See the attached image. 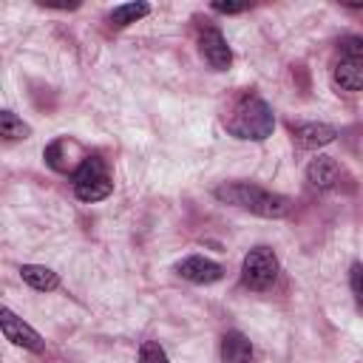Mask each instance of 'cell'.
Wrapping results in <instances>:
<instances>
[{
	"label": "cell",
	"mask_w": 363,
	"mask_h": 363,
	"mask_svg": "<svg viewBox=\"0 0 363 363\" xmlns=\"http://www.w3.org/2000/svg\"><path fill=\"white\" fill-rule=\"evenodd\" d=\"M275 128V116H272V108L258 99V96H247L235 105V111L230 113L227 119V130L235 136V139H252V142H261L272 133Z\"/></svg>",
	"instance_id": "cell-2"
},
{
	"label": "cell",
	"mask_w": 363,
	"mask_h": 363,
	"mask_svg": "<svg viewBox=\"0 0 363 363\" xmlns=\"http://www.w3.org/2000/svg\"><path fill=\"white\" fill-rule=\"evenodd\" d=\"M244 9H247V3H221V0L213 3V11H221V14H238Z\"/></svg>",
	"instance_id": "cell-19"
},
{
	"label": "cell",
	"mask_w": 363,
	"mask_h": 363,
	"mask_svg": "<svg viewBox=\"0 0 363 363\" xmlns=\"http://www.w3.org/2000/svg\"><path fill=\"white\" fill-rule=\"evenodd\" d=\"M337 176H340V167H337V162H335L332 156H318V159H312L309 167H306V179H309V184L318 187V190L332 187V184L337 182Z\"/></svg>",
	"instance_id": "cell-9"
},
{
	"label": "cell",
	"mask_w": 363,
	"mask_h": 363,
	"mask_svg": "<svg viewBox=\"0 0 363 363\" xmlns=\"http://www.w3.org/2000/svg\"><path fill=\"white\" fill-rule=\"evenodd\" d=\"M147 11H150L147 3H122V6H116V9L111 11V23H113V26H128V23L142 20Z\"/></svg>",
	"instance_id": "cell-13"
},
{
	"label": "cell",
	"mask_w": 363,
	"mask_h": 363,
	"mask_svg": "<svg viewBox=\"0 0 363 363\" xmlns=\"http://www.w3.org/2000/svg\"><path fill=\"white\" fill-rule=\"evenodd\" d=\"M221 360L224 363H252V343L241 332H227L221 337Z\"/></svg>",
	"instance_id": "cell-10"
},
{
	"label": "cell",
	"mask_w": 363,
	"mask_h": 363,
	"mask_svg": "<svg viewBox=\"0 0 363 363\" xmlns=\"http://www.w3.org/2000/svg\"><path fill=\"white\" fill-rule=\"evenodd\" d=\"M65 150H71V145H68L65 139L51 142V145L45 147V162H48L54 170H68V167H71V159H68Z\"/></svg>",
	"instance_id": "cell-15"
},
{
	"label": "cell",
	"mask_w": 363,
	"mask_h": 363,
	"mask_svg": "<svg viewBox=\"0 0 363 363\" xmlns=\"http://www.w3.org/2000/svg\"><path fill=\"white\" fill-rule=\"evenodd\" d=\"M199 51H201V57H204L216 71H224V68H230V62H233V51H230L227 40L221 37L218 28H204V31H201V37H199Z\"/></svg>",
	"instance_id": "cell-6"
},
{
	"label": "cell",
	"mask_w": 363,
	"mask_h": 363,
	"mask_svg": "<svg viewBox=\"0 0 363 363\" xmlns=\"http://www.w3.org/2000/svg\"><path fill=\"white\" fill-rule=\"evenodd\" d=\"M216 199L224 204L250 210L255 216H264V218H284L292 210V201L286 196L264 190V187L250 184V182H227V184L216 187Z\"/></svg>",
	"instance_id": "cell-1"
},
{
	"label": "cell",
	"mask_w": 363,
	"mask_h": 363,
	"mask_svg": "<svg viewBox=\"0 0 363 363\" xmlns=\"http://www.w3.org/2000/svg\"><path fill=\"white\" fill-rule=\"evenodd\" d=\"M340 51H343V60H363V37H343Z\"/></svg>",
	"instance_id": "cell-17"
},
{
	"label": "cell",
	"mask_w": 363,
	"mask_h": 363,
	"mask_svg": "<svg viewBox=\"0 0 363 363\" xmlns=\"http://www.w3.org/2000/svg\"><path fill=\"white\" fill-rule=\"evenodd\" d=\"M349 284H352V295H354V298H357V303L363 306V264H354V267H352Z\"/></svg>",
	"instance_id": "cell-18"
},
{
	"label": "cell",
	"mask_w": 363,
	"mask_h": 363,
	"mask_svg": "<svg viewBox=\"0 0 363 363\" xmlns=\"http://www.w3.org/2000/svg\"><path fill=\"white\" fill-rule=\"evenodd\" d=\"M0 133H3L6 139H26V136H28V125H26L17 113L3 111V113H0Z\"/></svg>",
	"instance_id": "cell-14"
},
{
	"label": "cell",
	"mask_w": 363,
	"mask_h": 363,
	"mask_svg": "<svg viewBox=\"0 0 363 363\" xmlns=\"http://www.w3.org/2000/svg\"><path fill=\"white\" fill-rule=\"evenodd\" d=\"M241 278L250 289H267L275 284L278 278V258L269 247H255L244 255V264H241Z\"/></svg>",
	"instance_id": "cell-4"
},
{
	"label": "cell",
	"mask_w": 363,
	"mask_h": 363,
	"mask_svg": "<svg viewBox=\"0 0 363 363\" xmlns=\"http://www.w3.org/2000/svg\"><path fill=\"white\" fill-rule=\"evenodd\" d=\"M292 136H295V145L298 147L315 150V147L329 145L337 136V128L335 125H326V122H303V125H295L292 128Z\"/></svg>",
	"instance_id": "cell-7"
},
{
	"label": "cell",
	"mask_w": 363,
	"mask_h": 363,
	"mask_svg": "<svg viewBox=\"0 0 363 363\" xmlns=\"http://www.w3.org/2000/svg\"><path fill=\"white\" fill-rule=\"evenodd\" d=\"M139 360H142V363H170L167 354H164V349H162L156 340H145V343L139 346Z\"/></svg>",
	"instance_id": "cell-16"
},
{
	"label": "cell",
	"mask_w": 363,
	"mask_h": 363,
	"mask_svg": "<svg viewBox=\"0 0 363 363\" xmlns=\"http://www.w3.org/2000/svg\"><path fill=\"white\" fill-rule=\"evenodd\" d=\"M20 275H23V281H26L28 286H34V289H40V292H51V289L60 286L57 272L48 269V267H40V264H23Z\"/></svg>",
	"instance_id": "cell-12"
},
{
	"label": "cell",
	"mask_w": 363,
	"mask_h": 363,
	"mask_svg": "<svg viewBox=\"0 0 363 363\" xmlns=\"http://www.w3.org/2000/svg\"><path fill=\"white\" fill-rule=\"evenodd\" d=\"M335 85L343 91H363V60H340L335 65Z\"/></svg>",
	"instance_id": "cell-11"
},
{
	"label": "cell",
	"mask_w": 363,
	"mask_h": 363,
	"mask_svg": "<svg viewBox=\"0 0 363 363\" xmlns=\"http://www.w3.org/2000/svg\"><path fill=\"white\" fill-rule=\"evenodd\" d=\"M179 275L193 281V284H213L224 275V267L218 261H210L204 255H190L179 264Z\"/></svg>",
	"instance_id": "cell-8"
},
{
	"label": "cell",
	"mask_w": 363,
	"mask_h": 363,
	"mask_svg": "<svg viewBox=\"0 0 363 363\" xmlns=\"http://www.w3.org/2000/svg\"><path fill=\"white\" fill-rule=\"evenodd\" d=\"M113 190V182L105 170V162L99 156H88L74 170V193L79 201H99L108 199Z\"/></svg>",
	"instance_id": "cell-3"
},
{
	"label": "cell",
	"mask_w": 363,
	"mask_h": 363,
	"mask_svg": "<svg viewBox=\"0 0 363 363\" xmlns=\"http://www.w3.org/2000/svg\"><path fill=\"white\" fill-rule=\"evenodd\" d=\"M0 326H3V335L6 340H11L14 346H23V349H31V352H43L45 340L37 329H31L23 318H17L11 309H0Z\"/></svg>",
	"instance_id": "cell-5"
}]
</instances>
